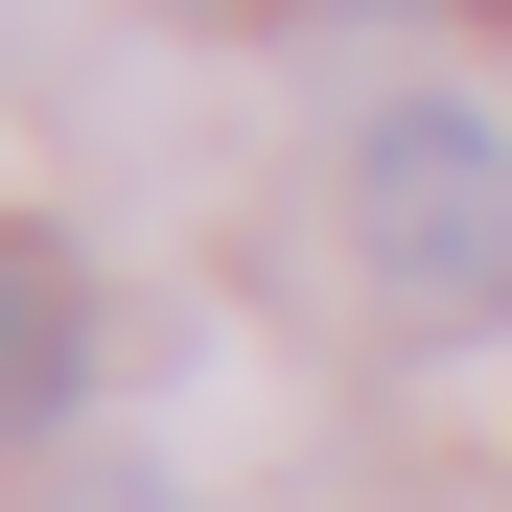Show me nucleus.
I'll return each instance as SVG.
<instances>
[{
	"label": "nucleus",
	"mask_w": 512,
	"mask_h": 512,
	"mask_svg": "<svg viewBox=\"0 0 512 512\" xmlns=\"http://www.w3.org/2000/svg\"><path fill=\"white\" fill-rule=\"evenodd\" d=\"M350 280L419 350L512 326V117L489 94H373V140H350Z\"/></svg>",
	"instance_id": "f257e3e1"
},
{
	"label": "nucleus",
	"mask_w": 512,
	"mask_h": 512,
	"mask_svg": "<svg viewBox=\"0 0 512 512\" xmlns=\"http://www.w3.org/2000/svg\"><path fill=\"white\" fill-rule=\"evenodd\" d=\"M187 24H303V0H187Z\"/></svg>",
	"instance_id": "7ed1b4c3"
},
{
	"label": "nucleus",
	"mask_w": 512,
	"mask_h": 512,
	"mask_svg": "<svg viewBox=\"0 0 512 512\" xmlns=\"http://www.w3.org/2000/svg\"><path fill=\"white\" fill-rule=\"evenodd\" d=\"M70 350H94V303H70V256L24 233V256H0V419H70V396H94Z\"/></svg>",
	"instance_id": "f03ea898"
}]
</instances>
